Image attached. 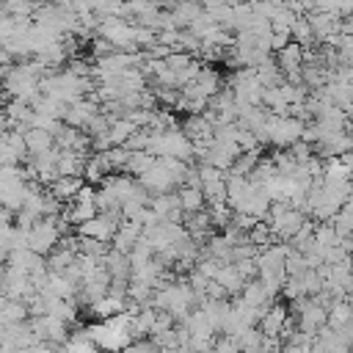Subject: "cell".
I'll use <instances>...</instances> for the list:
<instances>
[{"label": "cell", "instance_id": "5", "mask_svg": "<svg viewBox=\"0 0 353 353\" xmlns=\"http://www.w3.org/2000/svg\"><path fill=\"white\" fill-rule=\"evenodd\" d=\"M99 113V102L91 99V97H83L72 105H66V113H63V124L66 127H74V130H85V124Z\"/></svg>", "mask_w": 353, "mask_h": 353}, {"label": "cell", "instance_id": "18", "mask_svg": "<svg viewBox=\"0 0 353 353\" xmlns=\"http://www.w3.org/2000/svg\"><path fill=\"white\" fill-rule=\"evenodd\" d=\"M63 350H66V353H99V347L91 342V336H88L85 328H77L74 334H69Z\"/></svg>", "mask_w": 353, "mask_h": 353}, {"label": "cell", "instance_id": "21", "mask_svg": "<svg viewBox=\"0 0 353 353\" xmlns=\"http://www.w3.org/2000/svg\"><path fill=\"white\" fill-rule=\"evenodd\" d=\"M6 130V110H3V102H0V132Z\"/></svg>", "mask_w": 353, "mask_h": 353}, {"label": "cell", "instance_id": "7", "mask_svg": "<svg viewBox=\"0 0 353 353\" xmlns=\"http://www.w3.org/2000/svg\"><path fill=\"white\" fill-rule=\"evenodd\" d=\"M141 232H143V226L138 221H119V226L110 237V248H116L121 254H130L132 245L141 240Z\"/></svg>", "mask_w": 353, "mask_h": 353}, {"label": "cell", "instance_id": "15", "mask_svg": "<svg viewBox=\"0 0 353 353\" xmlns=\"http://www.w3.org/2000/svg\"><path fill=\"white\" fill-rule=\"evenodd\" d=\"M176 201H179V210L185 215L204 210V196H201V190L196 185H179L176 188Z\"/></svg>", "mask_w": 353, "mask_h": 353}, {"label": "cell", "instance_id": "22", "mask_svg": "<svg viewBox=\"0 0 353 353\" xmlns=\"http://www.w3.org/2000/svg\"><path fill=\"white\" fill-rule=\"evenodd\" d=\"M6 301H8V298H6L3 292H0V314H3V309H6Z\"/></svg>", "mask_w": 353, "mask_h": 353}, {"label": "cell", "instance_id": "20", "mask_svg": "<svg viewBox=\"0 0 353 353\" xmlns=\"http://www.w3.org/2000/svg\"><path fill=\"white\" fill-rule=\"evenodd\" d=\"M210 353H240V347H237L234 336H226V334H221V336H215V342H212Z\"/></svg>", "mask_w": 353, "mask_h": 353}, {"label": "cell", "instance_id": "17", "mask_svg": "<svg viewBox=\"0 0 353 353\" xmlns=\"http://www.w3.org/2000/svg\"><path fill=\"white\" fill-rule=\"evenodd\" d=\"M154 165V157L149 154V152H130V157H127V163H124V171L121 174H127V176H141L143 171H149Z\"/></svg>", "mask_w": 353, "mask_h": 353}, {"label": "cell", "instance_id": "19", "mask_svg": "<svg viewBox=\"0 0 353 353\" xmlns=\"http://www.w3.org/2000/svg\"><path fill=\"white\" fill-rule=\"evenodd\" d=\"M3 323H25L28 320V309L22 301H6V309L0 314Z\"/></svg>", "mask_w": 353, "mask_h": 353}, {"label": "cell", "instance_id": "11", "mask_svg": "<svg viewBox=\"0 0 353 353\" xmlns=\"http://www.w3.org/2000/svg\"><path fill=\"white\" fill-rule=\"evenodd\" d=\"M102 265H105L110 281H124V284L130 281V259H127V254H121L116 248H108Z\"/></svg>", "mask_w": 353, "mask_h": 353}, {"label": "cell", "instance_id": "3", "mask_svg": "<svg viewBox=\"0 0 353 353\" xmlns=\"http://www.w3.org/2000/svg\"><path fill=\"white\" fill-rule=\"evenodd\" d=\"M135 182H138L149 196H163V193H174V190H176V185H174V179L165 174V168L157 165V157H154V165H152L149 171H143L141 176H135Z\"/></svg>", "mask_w": 353, "mask_h": 353}, {"label": "cell", "instance_id": "9", "mask_svg": "<svg viewBox=\"0 0 353 353\" xmlns=\"http://www.w3.org/2000/svg\"><path fill=\"white\" fill-rule=\"evenodd\" d=\"M88 154H77L69 149H58L55 154V174L58 176H83V165H85Z\"/></svg>", "mask_w": 353, "mask_h": 353}, {"label": "cell", "instance_id": "6", "mask_svg": "<svg viewBox=\"0 0 353 353\" xmlns=\"http://www.w3.org/2000/svg\"><path fill=\"white\" fill-rule=\"evenodd\" d=\"M234 298H237L243 306L254 309L259 317H262V312H265V309L273 303V295H270V292H268V290L259 284V279H248V281L243 284V290H240Z\"/></svg>", "mask_w": 353, "mask_h": 353}, {"label": "cell", "instance_id": "2", "mask_svg": "<svg viewBox=\"0 0 353 353\" xmlns=\"http://www.w3.org/2000/svg\"><path fill=\"white\" fill-rule=\"evenodd\" d=\"M119 221H121L119 212H97L94 218L83 221V223L74 226V229H77L80 237H91V240H99V243H108V245H110V237H113Z\"/></svg>", "mask_w": 353, "mask_h": 353}, {"label": "cell", "instance_id": "16", "mask_svg": "<svg viewBox=\"0 0 353 353\" xmlns=\"http://www.w3.org/2000/svg\"><path fill=\"white\" fill-rule=\"evenodd\" d=\"M44 256L33 254L30 248H17V251H8L6 254V268H14V270H22V273H30Z\"/></svg>", "mask_w": 353, "mask_h": 353}, {"label": "cell", "instance_id": "12", "mask_svg": "<svg viewBox=\"0 0 353 353\" xmlns=\"http://www.w3.org/2000/svg\"><path fill=\"white\" fill-rule=\"evenodd\" d=\"M22 141H25L28 154H41V152L55 149V138H52V132L39 130V127H28V130L22 132Z\"/></svg>", "mask_w": 353, "mask_h": 353}, {"label": "cell", "instance_id": "10", "mask_svg": "<svg viewBox=\"0 0 353 353\" xmlns=\"http://www.w3.org/2000/svg\"><path fill=\"white\" fill-rule=\"evenodd\" d=\"M83 185H85V179H83V176H55L44 190H47L55 201L66 204V201H69V199H72Z\"/></svg>", "mask_w": 353, "mask_h": 353}, {"label": "cell", "instance_id": "13", "mask_svg": "<svg viewBox=\"0 0 353 353\" xmlns=\"http://www.w3.org/2000/svg\"><path fill=\"white\" fill-rule=\"evenodd\" d=\"M127 309V298H121V295H102L99 301H94L85 312H91L97 320H108V317H113V314H119V312H124Z\"/></svg>", "mask_w": 353, "mask_h": 353}, {"label": "cell", "instance_id": "4", "mask_svg": "<svg viewBox=\"0 0 353 353\" xmlns=\"http://www.w3.org/2000/svg\"><path fill=\"white\" fill-rule=\"evenodd\" d=\"M290 317H292L290 309L273 301V303L262 312V317L256 320V331H259L262 336H276V339H279V334L284 331V325L290 323Z\"/></svg>", "mask_w": 353, "mask_h": 353}, {"label": "cell", "instance_id": "14", "mask_svg": "<svg viewBox=\"0 0 353 353\" xmlns=\"http://www.w3.org/2000/svg\"><path fill=\"white\" fill-rule=\"evenodd\" d=\"M212 281L223 290V295H226V298H234V295L243 290V284H245V279L234 270V265H232V262H229V265H221V270L215 273V279H212Z\"/></svg>", "mask_w": 353, "mask_h": 353}, {"label": "cell", "instance_id": "1", "mask_svg": "<svg viewBox=\"0 0 353 353\" xmlns=\"http://www.w3.org/2000/svg\"><path fill=\"white\" fill-rule=\"evenodd\" d=\"M69 229L72 226L66 221H61V215L58 218H41L28 229V248L39 256H47L61 243V237H66Z\"/></svg>", "mask_w": 353, "mask_h": 353}, {"label": "cell", "instance_id": "8", "mask_svg": "<svg viewBox=\"0 0 353 353\" xmlns=\"http://www.w3.org/2000/svg\"><path fill=\"white\" fill-rule=\"evenodd\" d=\"M179 130L185 132V138L190 141V143H210L212 141V124L199 113V116H188L182 124H179Z\"/></svg>", "mask_w": 353, "mask_h": 353}]
</instances>
